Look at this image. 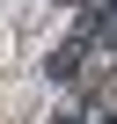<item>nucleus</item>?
Here are the masks:
<instances>
[{
  "label": "nucleus",
  "mask_w": 117,
  "mask_h": 124,
  "mask_svg": "<svg viewBox=\"0 0 117 124\" xmlns=\"http://www.w3.org/2000/svg\"><path fill=\"white\" fill-rule=\"evenodd\" d=\"M44 124H81V117H73V109H51V117H44Z\"/></svg>",
  "instance_id": "obj_1"
}]
</instances>
